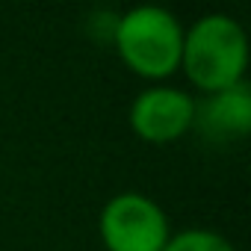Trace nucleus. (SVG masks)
Here are the masks:
<instances>
[{"label":"nucleus","mask_w":251,"mask_h":251,"mask_svg":"<svg viewBox=\"0 0 251 251\" xmlns=\"http://www.w3.org/2000/svg\"><path fill=\"white\" fill-rule=\"evenodd\" d=\"M180 68L204 95L245 83L242 77L248 68V39L242 24L219 12L198 18L183 30Z\"/></svg>","instance_id":"obj_1"},{"label":"nucleus","mask_w":251,"mask_h":251,"mask_svg":"<svg viewBox=\"0 0 251 251\" xmlns=\"http://www.w3.org/2000/svg\"><path fill=\"white\" fill-rule=\"evenodd\" d=\"M183 24L163 6H136L115 18L112 42L133 74L145 80H166L180 71L183 56Z\"/></svg>","instance_id":"obj_2"},{"label":"nucleus","mask_w":251,"mask_h":251,"mask_svg":"<svg viewBox=\"0 0 251 251\" xmlns=\"http://www.w3.org/2000/svg\"><path fill=\"white\" fill-rule=\"evenodd\" d=\"M98 233L106 251H163L172 227L166 210L142 192L112 195L98 219Z\"/></svg>","instance_id":"obj_3"},{"label":"nucleus","mask_w":251,"mask_h":251,"mask_svg":"<svg viewBox=\"0 0 251 251\" xmlns=\"http://www.w3.org/2000/svg\"><path fill=\"white\" fill-rule=\"evenodd\" d=\"M195 124V98L175 86H151L130 103V127L151 145H169Z\"/></svg>","instance_id":"obj_4"},{"label":"nucleus","mask_w":251,"mask_h":251,"mask_svg":"<svg viewBox=\"0 0 251 251\" xmlns=\"http://www.w3.org/2000/svg\"><path fill=\"white\" fill-rule=\"evenodd\" d=\"M213 139H233L251 130V92L245 83L195 100V124Z\"/></svg>","instance_id":"obj_5"},{"label":"nucleus","mask_w":251,"mask_h":251,"mask_svg":"<svg viewBox=\"0 0 251 251\" xmlns=\"http://www.w3.org/2000/svg\"><path fill=\"white\" fill-rule=\"evenodd\" d=\"M163 251H236L227 236L210 227H186L180 233H172Z\"/></svg>","instance_id":"obj_6"}]
</instances>
